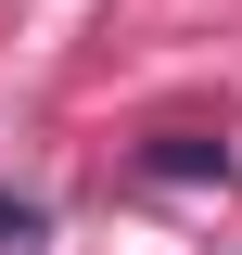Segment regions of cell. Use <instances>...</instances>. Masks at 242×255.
Listing matches in <instances>:
<instances>
[{"label": "cell", "instance_id": "1", "mask_svg": "<svg viewBox=\"0 0 242 255\" xmlns=\"http://www.w3.org/2000/svg\"><path fill=\"white\" fill-rule=\"evenodd\" d=\"M140 179H166V191H191V179H230V153H217L204 128H166V140L140 153Z\"/></svg>", "mask_w": 242, "mask_h": 255}, {"label": "cell", "instance_id": "2", "mask_svg": "<svg viewBox=\"0 0 242 255\" xmlns=\"http://www.w3.org/2000/svg\"><path fill=\"white\" fill-rule=\"evenodd\" d=\"M38 243H51V217H38L26 191H0V255H38Z\"/></svg>", "mask_w": 242, "mask_h": 255}]
</instances>
